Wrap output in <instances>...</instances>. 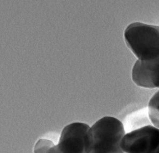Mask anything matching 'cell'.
<instances>
[{
  "mask_svg": "<svg viewBox=\"0 0 159 153\" xmlns=\"http://www.w3.org/2000/svg\"><path fill=\"white\" fill-rule=\"evenodd\" d=\"M148 110L149 120L153 126L159 128V91L149 100Z\"/></svg>",
  "mask_w": 159,
  "mask_h": 153,
  "instance_id": "8992f818",
  "label": "cell"
},
{
  "mask_svg": "<svg viewBox=\"0 0 159 153\" xmlns=\"http://www.w3.org/2000/svg\"><path fill=\"white\" fill-rule=\"evenodd\" d=\"M159 146V128L146 125L125 134L120 142L124 153H150Z\"/></svg>",
  "mask_w": 159,
  "mask_h": 153,
  "instance_id": "3957f363",
  "label": "cell"
},
{
  "mask_svg": "<svg viewBox=\"0 0 159 153\" xmlns=\"http://www.w3.org/2000/svg\"><path fill=\"white\" fill-rule=\"evenodd\" d=\"M127 46L138 60L151 61L159 57V26L135 22L124 33Z\"/></svg>",
  "mask_w": 159,
  "mask_h": 153,
  "instance_id": "7a4b0ae2",
  "label": "cell"
},
{
  "mask_svg": "<svg viewBox=\"0 0 159 153\" xmlns=\"http://www.w3.org/2000/svg\"><path fill=\"white\" fill-rule=\"evenodd\" d=\"M132 79L139 87L159 88V57L147 61H137L132 68Z\"/></svg>",
  "mask_w": 159,
  "mask_h": 153,
  "instance_id": "5b68a950",
  "label": "cell"
},
{
  "mask_svg": "<svg viewBox=\"0 0 159 153\" xmlns=\"http://www.w3.org/2000/svg\"><path fill=\"white\" fill-rule=\"evenodd\" d=\"M54 146V142L50 140L40 139L35 143L33 153H47L49 150Z\"/></svg>",
  "mask_w": 159,
  "mask_h": 153,
  "instance_id": "52a82bcc",
  "label": "cell"
},
{
  "mask_svg": "<svg viewBox=\"0 0 159 153\" xmlns=\"http://www.w3.org/2000/svg\"><path fill=\"white\" fill-rule=\"evenodd\" d=\"M47 153H62L60 151V150L58 148L57 145H55L53 146L52 148H51V149L49 150V151Z\"/></svg>",
  "mask_w": 159,
  "mask_h": 153,
  "instance_id": "ba28073f",
  "label": "cell"
},
{
  "mask_svg": "<svg viewBox=\"0 0 159 153\" xmlns=\"http://www.w3.org/2000/svg\"><path fill=\"white\" fill-rule=\"evenodd\" d=\"M150 153H159V146L157 149H155L154 151H152V152Z\"/></svg>",
  "mask_w": 159,
  "mask_h": 153,
  "instance_id": "9c48e42d",
  "label": "cell"
},
{
  "mask_svg": "<svg viewBox=\"0 0 159 153\" xmlns=\"http://www.w3.org/2000/svg\"><path fill=\"white\" fill-rule=\"evenodd\" d=\"M89 127L80 122L72 123L65 126L59 139L58 148L62 153H84L86 136Z\"/></svg>",
  "mask_w": 159,
  "mask_h": 153,
  "instance_id": "277c9868",
  "label": "cell"
},
{
  "mask_svg": "<svg viewBox=\"0 0 159 153\" xmlns=\"http://www.w3.org/2000/svg\"><path fill=\"white\" fill-rule=\"evenodd\" d=\"M125 131L117 118L103 117L90 127L85 140L84 153H124L120 142Z\"/></svg>",
  "mask_w": 159,
  "mask_h": 153,
  "instance_id": "6da1fadb",
  "label": "cell"
}]
</instances>
